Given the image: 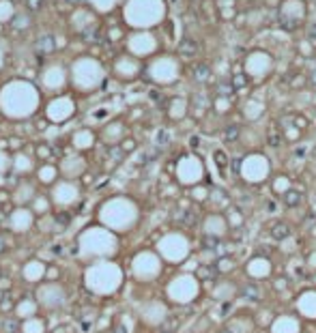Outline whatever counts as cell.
Here are the masks:
<instances>
[{
  "instance_id": "6da1fadb",
  "label": "cell",
  "mask_w": 316,
  "mask_h": 333,
  "mask_svg": "<svg viewBox=\"0 0 316 333\" xmlns=\"http://www.w3.org/2000/svg\"><path fill=\"white\" fill-rule=\"evenodd\" d=\"M39 106V93L28 82H11L6 84L0 93V108L6 116L13 119H26L37 110Z\"/></svg>"
},
{
  "instance_id": "7a4b0ae2",
  "label": "cell",
  "mask_w": 316,
  "mask_h": 333,
  "mask_svg": "<svg viewBox=\"0 0 316 333\" xmlns=\"http://www.w3.org/2000/svg\"><path fill=\"white\" fill-rule=\"evenodd\" d=\"M71 73H73L75 86L82 90H90L101 82V67L95 61H90V58H80V61L73 65V71H71Z\"/></svg>"
},
{
  "instance_id": "3957f363",
  "label": "cell",
  "mask_w": 316,
  "mask_h": 333,
  "mask_svg": "<svg viewBox=\"0 0 316 333\" xmlns=\"http://www.w3.org/2000/svg\"><path fill=\"white\" fill-rule=\"evenodd\" d=\"M73 114V101L67 99V97H61V99H54L48 106V119L54 123L67 121L69 116Z\"/></svg>"
},
{
  "instance_id": "277c9868",
  "label": "cell",
  "mask_w": 316,
  "mask_h": 333,
  "mask_svg": "<svg viewBox=\"0 0 316 333\" xmlns=\"http://www.w3.org/2000/svg\"><path fill=\"white\" fill-rule=\"evenodd\" d=\"M39 299H41V303L48 305V308H58V305L64 301V290L56 284H48L39 290Z\"/></svg>"
},
{
  "instance_id": "5b68a950",
  "label": "cell",
  "mask_w": 316,
  "mask_h": 333,
  "mask_svg": "<svg viewBox=\"0 0 316 333\" xmlns=\"http://www.w3.org/2000/svg\"><path fill=\"white\" fill-rule=\"evenodd\" d=\"M64 80H67V75H64V69L63 67H48L43 73V84L45 88H52V90H58L64 84Z\"/></svg>"
},
{
  "instance_id": "8992f818",
  "label": "cell",
  "mask_w": 316,
  "mask_h": 333,
  "mask_svg": "<svg viewBox=\"0 0 316 333\" xmlns=\"http://www.w3.org/2000/svg\"><path fill=\"white\" fill-rule=\"evenodd\" d=\"M54 200L58 204H71V202L77 200V187L71 185V183H61V185H56L54 189Z\"/></svg>"
},
{
  "instance_id": "52a82bcc",
  "label": "cell",
  "mask_w": 316,
  "mask_h": 333,
  "mask_svg": "<svg viewBox=\"0 0 316 333\" xmlns=\"http://www.w3.org/2000/svg\"><path fill=\"white\" fill-rule=\"evenodd\" d=\"M30 224H32V213L26 211V208H17V211L11 215V228H13L15 232L28 230Z\"/></svg>"
},
{
  "instance_id": "ba28073f",
  "label": "cell",
  "mask_w": 316,
  "mask_h": 333,
  "mask_svg": "<svg viewBox=\"0 0 316 333\" xmlns=\"http://www.w3.org/2000/svg\"><path fill=\"white\" fill-rule=\"evenodd\" d=\"M84 170V159L80 157H69L67 161H63V172L67 176H77Z\"/></svg>"
},
{
  "instance_id": "9c48e42d",
  "label": "cell",
  "mask_w": 316,
  "mask_h": 333,
  "mask_svg": "<svg viewBox=\"0 0 316 333\" xmlns=\"http://www.w3.org/2000/svg\"><path fill=\"white\" fill-rule=\"evenodd\" d=\"M269 232H271V239H273V241H284V239L290 237V232H293V230H290V226L286 224V221H277V224L271 226Z\"/></svg>"
},
{
  "instance_id": "30bf717a",
  "label": "cell",
  "mask_w": 316,
  "mask_h": 333,
  "mask_svg": "<svg viewBox=\"0 0 316 333\" xmlns=\"http://www.w3.org/2000/svg\"><path fill=\"white\" fill-rule=\"evenodd\" d=\"M179 54L183 56V58H196V54H198V43L193 41V39H183L181 41V45H179Z\"/></svg>"
},
{
  "instance_id": "8fae6325",
  "label": "cell",
  "mask_w": 316,
  "mask_h": 333,
  "mask_svg": "<svg viewBox=\"0 0 316 333\" xmlns=\"http://www.w3.org/2000/svg\"><path fill=\"white\" fill-rule=\"evenodd\" d=\"M43 265L41 263H28L24 266V277L28 279V282H37V279H41L43 275Z\"/></svg>"
},
{
  "instance_id": "7c38bea8",
  "label": "cell",
  "mask_w": 316,
  "mask_h": 333,
  "mask_svg": "<svg viewBox=\"0 0 316 333\" xmlns=\"http://www.w3.org/2000/svg\"><path fill=\"white\" fill-rule=\"evenodd\" d=\"M241 295L245 299H250V301H260V299H262V290L258 288L256 284H245L243 288H241Z\"/></svg>"
},
{
  "instance_id": "4fadbf2b",
  "label": "cell",
  "mask_w": 316,
  "mask_h": 333,
  "mask_svg": "<svg viewBox=\"0 0 316 333\" xmlns=\"http://www.w3.org/2000/svg\"><path fill=\"white\" fill-rule=\"evenodd\" d=\"M301 200H303V196H301L299 189H288V192L284 194V202H286V206H290V208L299 206Z\"/></svg>"
},
{
  "instance_id": "5bb4252c",
  "label": "cell",
  "mask_w": 316,
  "mask_h": 333,
  "mask_svg": "<svg viewBox=\"0 0 316 333\" xmlns=\"http://www.w3.org/2000/svg\"><path fill=\"white\" fill-rule=\"evenodd\" d=\"M73 144L77 148H88L90 144H93V133L90 132H77L75 138H73Z\"/></svg>"
},
{
  "instance_id": "9a60e30c",
  "label": "cell",
  "mask_w": 316,
  "mask_h": 333,
  "mask_svg": "<svg viewBox=\"0 0 316 333\" xmlns=\"http://www.w3.org/2000/svg\"><path fill=\"white\" fill-rule=\"evenodd\" d=\"M35 312H37L35 301H22L17 305V314L22 318H32V316H35Z\"/></svg>"
},
{
  "instance_id": "2e32d148",
  "label": "cell",
  "mask_w": 316,
  "mask_h": 333,
  "mask_svg": "<svg viewBox=\"0 0 316 333\" xmlns=\"http://www.w3.org/2000/svg\"><path fill=\"white\" fill-rule=\"evenodd\" d=\"M211 77V67L209 65H196L193 67V80L196 82H206Z\"/></svg>"
},
{
  "instance_id": "e0dca14e",
  "label": "cell",
  "mask_w": 316,
  "mask_h": 333,
  "mask_svg": "<svg viewBox=\"0 0 316 333\" xmlns=\"http://www.w3.org/2000/svg\"><path fill=\"white\" fill-rule=\"evenodd\" d=\"M239 135H241V127L239 125H228L224 129V140L226 142H237Z\"/></svg>"
},
{
  "instance_id": "ac0fdd59",
  "label": "cell",
  "mask_w": 316,
  "mask_h": 333,
  "mask_svg": "<svg viewBox=\"0 0 316 333\" xmlns=\"http://www.w3.org/2000/svg\"><path fill=\"white\" fill-rule=\"evenodd\" d=\"M13 17V6L6 0H0V22H9Z\"/></svg>"
},
{
  "instance_id": "d6986e66",
  "label": "cell",
  "mask_w": 316,
  "mask_h": 333,
  "mask_svg": "<svg viewBox=\"0 0 316 333\" xmlns=\"http://www.w3.org/2000/svg\"><path fill=\"white\" fill-rule=\"evenodd\" d=\"M13 168L19 170V172H26V170L32 168V161L28 157H24V155H17L15 161H13Z\"/></svg>"
},
{
  "instance_id": "ffe728a7",
  "label": "cell",
  "mask_w": 316,
  "mask_h": 333,
  "mask_svg": "<svg viewBox=\"0 0 316 333\" xmlns=\"http://www.w3.org/2000/svg\"><path fill=\"white\" fill-rule=\"evenodd\" d=\"M267 142H269V146L277 148V146L282 144V133L277 132L275 127H271V129H269V135H267Z\"/></svg>"
},
{
  "instance_id": "44dd1931",
  "label": "cell",
  "mask_w": 316,
  "mask_h": 333,
  "mask_svg": "<svg viewBox=\"0 0 316 333\" xmlns=\"http://www.w3.org/2000/svg\"><path fill=\"white\" fill-rule=\"evenodd\" d=\"M39 176H41L43 183H52V181H54V176H56V168L54 166H43L41 172H39Z\"/></svg>"
},
{
  "instance_id": "7402d4cb",
  "label": "cell",
  "mask_w": 316,
  "mask_h": 333,
  "mask_svg": "<svg viewBox=\"0 0 316 333\" xmlns=\"http://www.w3.org/2000/svg\"><path fill=\"white\" fill-rule=\"evenodd\" d=\"M24 331L26 333H43V323L41 321H26Z\"/></svg>"
},
{
  "instance_id": "603a6c76",
  "label": "cell",
  "mask_w": 316,
  "mask_h": 333,
  "mask_svg": "<svg viewBox=\"0 0 316 333\" xmlns=\"http://www.w3.org/2000/svg\"><path fill=\"white\" fill-rule=\"evenodd\" d=\"M215 275H217V269H209V266H202V269L198 271V277L200 279H209V277L213 279Z\"/></svg>"
},
{
  "instance_id": "cb8c5ba5",
  "label": "cell",
  "mask_w": 316,
  "mask_h": 333,
  "mask_svg": "<svg viewBox=\"0 0 316 333\" xmlns=\"http://www.w3.org/2000/svg\"><path fill=\"white\" fill-rule=\"evenodd\" d=\"M232 90H235V86H232V84H219V86H217V95H219V97H228Z\"/></svg>"
},
{
  "instance_id": "d4e9b609",
  "label": "cell",
  "mask_w": 316,
  "mask_h": 333,
  "mask_svg": "<svg viewBox=\"0 0 316 333\" xmlns=\"http://www.w3.org/2000/svg\"><path fill=\"white\" fill-rule=\"evenodd\" d=\"M245 84H248V77H245L243 73H239V75L232 77V86H235V88H241V86H245Z\"/></svg>"
},
{
  "instance_id": "484cf974",
  "label": "cell",
  "mask_w": 316,
  "mask_h": 333,
  "mask_svg": "<svg viewBox=\"0 0 316 333\" xmlns=\"http://www.w3.org/2000/svg\"><path fill=\"white\" fill-rule=\"evenodd\" d=\"M30 196H32V187L24 185V187H22V192H19V196H17V200H19V202H24L26 198H30Z\"/></svg>"
},
{
  "instance_id": "4316f807",
  "label": "cell",
  "mask_w": 316,
  "mask_h": 333,
  "mask_svg": "<svg viewBox=\"0 0 316 333\" xmlns=\"http://www.w3.org/2000/svg\"><path fill=\"white\" fill-rule=\"evenodd\" d=\"M280 22H282V28H286V30H293L295 28L293 19H288V17H284V15H280Z\"/></svg>"
},
{
  "instance_id": "83f0119b",
  "label": "cell",
  "mask_w": 316,
  "mask_h": 333,
  "mask_svg": "<svg viewBox=\"0 0 316 333\" xmlns=\"http://www.w3.org/2000/svg\"><path fill=\"white\" fill-rule=\"evenodd\" d=\"M215 161H217V166L222 168V170L226 168V155H224L222 151H217V153H215Z\"/></svg>"
},
{
  "instance_id": "f1b7e54d",
  "label": "cell",
  "mask_w": 316,
  "mask_h": 333,
  "mask_svg": "<svg viewBox=\"0 0 316 333\" xmlns=\"http://www.w3.org/2000/svg\"><path fill=\"white\" fill-rule=\"evenodd\" d=\"M308 39L316 43V24H310V28H308Z\"/></svg>"
},
{
  "instance_id": "f546056e",
  "label": "cell",
  "mask_w": 316,
  "mask_h": 333,
  "mask_svg": "<svg viewBox=\"0 0 316 333\" xmlns=\"http://www.w3.org/2000/svg\"><path fill=\"white\" fill-rule=\"evenodd\" d=\"M45 206H48V202H45L43 198H39V200H37V204H35V208H37L39 213H43V211H45Z\"/></svg>"
},
{
  "instance_id": "4dcf8cb0",
  "label": "cell",
  "mask_w": 316,
  "mask_h": 333,
  "mask_svg": "<svg viewBox=\"0 0 316 333\" xmlns=\"http://www.w3.org/2000/svg\"><path fill=\"white\" fill-rule=\"evenodd\" d=\"M6 166H9V159H6L4 153H0V172H2V170H6Z\"/></svg>"
},
{
  "instance_id": "1f68e13d",
  "label": "cell",
  "mask_w": 316,
  "mask_h": 333,
  "mask_svg": "<svg viewBox=\"0 0 316 333\" xmlns=\"http://www.w3.org/2000/svg\"><path fill=\"white\" fill-rule=\"evenodd\" d=\"M310 82L316 86V63H314V67H312V71H310Z\"/></svg>"
},
{
  "instance_id": "d6a6232c",
  "label": "cell",
  "mask_w": 316,
  "mask_h": 333,
  "mask_svg": "<svg viewBox=\"0 0 316 333\" xmlns=\"http://www.w3.org/2000/svg\"><path fill=\"white\" fill-rule=\"evenodd\" d=\"M228 312H230V303H224L222 305V314H228Z\"/></svg>"
},
{
  "instance_id": "836d02e7",
  "label": "cell",
  "mask_w": 316,
  "mask_h": 333,
  "mask_svg": "<svg viewBox=\"0 0 316 333\" xmlns=\"http://www.w3.org/2000/svg\"><path fill=\"white\" fill-rule=\"evenodd\" d=\"M239 166H241V159H235V164H232V168H235V172H239Z\"/></svg>"
},
{
  "instance_id": "e575fe53",
  "label": "cell",
  "mask_w": 316,
  "mask_h": 333,
  "mask_svg": "<svg viewBox=\"0 0 316 333\" xmlns=\"http://www.w3.org/2000/svg\"><path fill=\"white\" fill-rule=\"evenodd\" d=\"M0 67H2V52H0Z\"/></svg>"
},
{
  "instance_id": "d590c367",
  "label": "cell",
  "mask_w": 316,
  "mask_h": 333,
  "mask_svg": "<svg viewBox=\"0 0 316 333\" xmlns=\"http://www.w3.org/2000/svg\"><path fill=\"white\" fill-rule=\"evenodd\" d=\"M219 333H230V331H228V329H224V331H219Z\"/></svg>"
}]
</instances>
